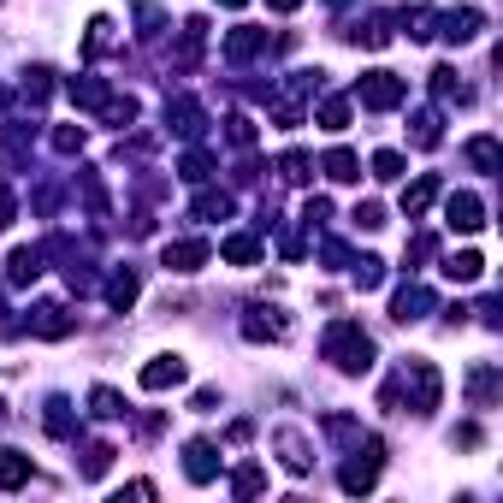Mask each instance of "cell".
Returning a JSON list of instances; mask_svg holds the SVG:
<instances>
[{
	"mask_svg": "<svg viewBox=\"0 0 503 503\" xmlns=\"http://www.w3.org/2000/svg\"><path fill=\"white\" fill-rule=\"evenodd\" d=\"M320 125H326V130H344V125H349V101H326V107H320Z\"/></svg>",
	"mask_w": 503,
	"mask_h": 503,
	"instance_id": "obj_23",
	"label": "cell"
},
{
	"mask_svg": "<svg viewBox=\"0 0 503 503\" xmlns=\"http://www.w3.org/2000/svg\"><path fill=\"white\" fill-rule=\"evenodd\" d=\"M278 450H285V468H290V474H308V456H302V438H296V432H278Z\"/></svg>",
	"mask_w": 503,
	"mask_h": 503,
	"instance_id": "obj_17",
	"label": "cell"
},
{
	"mask_svg": "<svg viewBox=\"0 0 503 503\" xmlns=\"http://www.w3.org/2000/svg\"><path fill=\"white\" fill-rule=\"evenodd\" d=\"M260 486H267L260 468H243V474H237V498H249V491H260Z\"/></svg>",
	"mask_w": 503,
	"mask_h": 503,
	"instance_id": "obj_25",
	"label": "cell"
},
{
	"mask_svg": "<svg viewBox=\"0 0 503 503\" xmlns=\"http://www.w3.org/2000/svg\"><path fill=\"white\" fill-rule=\"evenodd\" d=\"M72 331V314L59 308V302H48V308H36V338H66Z\"/></svg>",
	"mask_w": 503,
	"mask_h": 503,
	"instance_id": "obj_9",
	"label": "cell"
},
{
	"mask_svg": "<svg viewBox=\"0 0 503 503\" xmlns=\"http://www.w3.org/2000/svg\"><path fill=\"white\" fill-rule=\"evenodd\" d=\"M468 160H474V166H498V143H491V137H474V143H468Z\"/></svg>",
	"mask_w": 503,
	"mask_h": 503,
	"instance_id": "obj_22",
	"label": "cell"
},
{
	"mask_svg": "<svg viewBox=\"0 0 503 503\" xmlns=\"http://www.w3.org/2000/svg\"><path fill=\"white\" fill-rule=\"evenodd\" d=\"M107 302H113V308H130V302H137V278H130V273H119L113 285H107Z\"/></svg>",
	"mask_w": 503,
	"mask_h": 503,
	"instance_id": "obj_20",
	"label": "cell"
},
{
	"mask_svg": "<svg viewBox=\"0 0 503 503\" xmlns=\"http://www.w3.org/2000/svg\"><path fill=\"white\" fill-rule=\"evenodd\" d=\"M267 6H273V13H296L302 0H267Z\"/></svg>",
	"mask_w": 503,
	"mask_h": 503,
	"instance_id": "obj_27",
	"label": "cell"
},
{
	"mask_svg": "<svg viewBox=\"0 0 503 503\" xmlns=\"http://www.w3.org/2000/svg\"><path fill=\"white\" fill-rule=\"evenodd\" d=\"M89 402H95V415H101V420L125 415V402H119V391H107V385H95V391H89Z\"/></svg>",
	"mask_w": 503,
	"mask_h": 503,
	"instance_id": "obj_18",
	"label": "cell"
},
{
	"mask_svg": "<svg viewBox=\"0 0 503 503\" xmlns=\"http://www.w3.org/2000/svg\"><path fill=\"white\" fill-rule=\"evenodd\" d=\"M0 225H13V196L0 190Z\"/></svg>",
	"mask_w": 503,
	"mask_h": 503,
	"instance_id": "obj_26",
	"label": "cell"
},
{
	"mask_svg": "<svg viewBox=\"0 0 503 503\" xmlns=\"http://www.w3.org/2000/svg\"><path fill=\"white\" fill-rule=\"evenodd\" d=\"M445 36H450V42H474V36H480V13H474V6L450 13V18H445Z\"/></svg>",
	"mask_w": 503,
	"mask_h": 503,
	"instance_id": "obj_12",
	"label": "cell"
},
{
	"mask_svg": "<svg viewBox=\"0 0 503 503\" xmlns=\"http://www.w3.org/2000/svg\"><path fill=\"white\" fill-rule=\"evenodd\" d=\"M445 219H450L456 231H480V225H486V207H480L474 196H450V201H445Z\"/></svg>",
	"mask_w": 503,
	"mask_h": 503,
	"instance_id": "obj_5",
	"label": "cell"
},
{
	"mask_svg": "<svg viewBox=\"0 0 503 503\" xmlns=\"http://www.w3.org/2000/svg\"><path fill=\"white\" fill-rule=\"evenodd\" d=\"M326 361H338L344 374H367V367H374V344H367V331H361L356 320H331Z\"/></svg>",
	"mask_w": 503,
	"mask_h": 503,
	"instance_id": "obj_1",
	"label": "cell"
},
{
	"mask_svg": "<svg viewBox=\"0 0 503 503\" xmlns=\"http://www.w3.org/2000/svg\"><path fill=\"white\" fill-rule=\"evenodd\" d=\"M184 379H190L184 356H154L143 367V391H172V385H184Z\"/></svg>",
	"mask_w": 503,
	"mask_h": 503,
	"instance_id": "obj_3",
	"label": "cell"
},
{
	"mask_svg": "<svg viewBox=\"0 0 503 503\" xmlns=\"http://www.w3.org/2000/svg\"><path fill=\"white\" fill-rule=\"evenodd\" d=\"M184 474L196 480V486H207V480L219 474V462H214V445H201V438H196V445L184 450Z\"/></svg>",
	"mask_w": 503,
	"mask_h": 503,
	"instance_id": "obj_7",
	"label": "cell"
},
{
	"mask_svg": "<svg viewBox=\"0 0 503 503\" xmlns=\"http://www.w3.org/2000/svg\"><path fill=\"white\" fill-rule=\"evenodd\" d=\"M420 308H427V290H420V285H409V290L397 296V320H420Z\"/></svg>",
	"mask_w": 503,
	"mask_h": 503,
	"instance_id": "obj_19",
	"label": "cell"
},
{
	"mask_svg": "<svg viewBox=\"0 0 503 503\" xmlns=\"http://www.w3.org/2000/svg\"><path fill=\"white\" fill-rule=\"evenodd\" d=\"M374 178H402V154H374Z\"/></svg>",
	"mask_w": 503,
	"mask_h": 503,
	"instance_id": "obj_24",
	"label": "cell"
},
{
	"mask_svg": "<svg viewBox=\"0 0 503 503\" xmlns=\"http://www.w3.org/2000/svg\"><path fill=\"white\" fill-rule=\"evenodd\" d=\"M30 480V456H18V450H0V491H18Z\"/></svg>",
	"mask_w": 503,
	"mask_h": 503,
	"instance_id": "obj_10",
	"label": "cell"
},
{
	"mask_svg": "<svg viewBox=\"0 0 503 503\" xmlns=\"http://www.w3.org/2000/svg\"><path fill=\"white\" fill-rule=\"evenodd\" d=\"M201 260H207V243H172L166 249V267H172V273H201Z\"/></svg>",
	"mask_w": 503,
	"mask_h": 503,
	"instance_id": "obj_8",
	"label": "cell"
},
{
	"mask_svg": "<svg viewBox=\"0 0 503 503\" xmlns=\"http://www.w3.org/2000/svg\"><path fill=\"white\" fill-rule=\"evenodd\" d=\"M326 172L338 178V184H349V178H361V166H356V154H349V148H331V154H326Z\"/></svg>",
	"mask_w": 503,
	"mask_h": 503,
	"instance_id": "obj_14",
	"label": "cell"
},
{
	"mask_svg": "<svg viewBox=\"0 0 503 503\" xmlns=\"http://www.w3.org/2000/svg\"><path fill=\"white\" fill-rule=\"evenodd\" d=\"M445 273L456 278V285H474V278L486 273V260H480L474 249H462V255H450V260H445Z\"/></svg>",
	"mask_w": 503,
	"mask_h": 503,
	"instance_id": "obj_11",
	"label": "cell"
},
{
	"mask_svg": "<svg viewBox=\"0 0 503 503\" xmlns=\"http://www.w3.org/2000/svg\"><path fill=\"white\" fill-rule=\"evenodd\" d=\"M225 6H243V0H225Z\"/></svg>",
	"mask_w": 503,
	"mask_h": 503,
	"instance_id": "obj_28",
	"label": "cell"
},
{
	"mask_svg": "<svg viewBox=\"0 0 503 503\" xmlns=\"http://www.w3.org/2000/svg\"><path fill=\"white\" fill-rule=\"evenodd\" d=\"M432 196H438V178H420V184L409 190V196H402V207H409V219H415V214H427V201H432Z\"/></svg>",
	"mask_w": 503,
	"mask_h": 503,
	"instance_id": "obj_16",
	"label": "cell"
},
{
	"mask_svg": "<svg viewBox=\"0 0 503 503\" xmlns=\"http://www.w3.org/2000/svg\"><path fill=\"white\" fill-rule=\"evenodd\" d=\"M255 48H260V30H237V36L225 42V54H231V59H249Z\"/></svg>",
	"mask_w": 503,
	"mask_h": 503,
	"instance_id": "obj_21",
	"label": "cell"
},
{
	"mask_svg": "<svg viewBox=\"0 0 503 503\" xmlns=\"http://www.w3.org/2000/svg\"><path fill=\"white\" fill-rule=\"evenodd\" d=\"M243 331H249V338H273V344H278V338H290V320L278 314V308H255V314L243 320Z\"/></svg>",
	"mask_w": 503,
	"mask_h": 503,
	"instance_id": "obj_6",
	"label": "cell"
},
{
	"mask_svg": "<svg viewBox=\"0 0 503 503\" xmlns=\"http://www.w3.org/2000/svg\"><path fill=\"white\" fill-rule=\"evenodd\" d=\"M356 95H361V107H397V101H402V77H391V72H367Z\"/></svg>",
	"mask_w": 503,
	"mask_h": 503,
	"instance_id": "obj_2",
	"label": "cell"
},
{
	"mask_svg": "<svg viewBox=\"0 0 503 503\" xmlns=\"http://www.w3.org/2000/svg\"><path fill=\"white\" fill-rule=\"evenodd\" d=\"M379 456H385V450H379V438H367V462H349L344 468V491H367L379 480Z\"/></svg>",
	"mask_w": 503,
	"mask_h": 503,
	"instance_id": "obj_4",
	"label": "cell"
},
{
	"mask_svg": "<svg viewBox=\"0 0 503 503\" xmlns=\"http://www.w3.org/2000/svg\"><path fill=\"white\" fill-rule=\"evenodd\" d=\"M219 255L237 260V267H249V260L260 255V243H255V237H225V243H219Z\"/></svg>",
	"mask_w": 503,
	"mask_h": 503,
	"instance_id": "obj_15",
	"label": "cell"
},
{
	"mask_svg": "<svg viewBox=\"0 0 503 503\" xmlns=\"http://www.w3.org/2000/svg\"><path fill=\"white\" fill-rule=\"evenodd\" d=\"M36 273H42V255H36V249H18L13 267H6V278H13V285H30Z\"/></svg>",
	"mask_w": 503,
	"mask_h": 503,
	"instance_id": "obj_13",
	"label": "cell"
}]
</instances>
